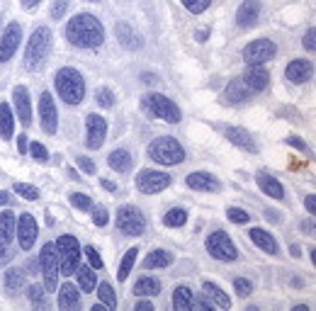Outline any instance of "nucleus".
I'll list each match as a JSON object with an SVG mask.
<instances>
[{
    "label": "nucleus",
    "instance_id": "1",
    "mask_svg": "<svg viewBox=\"0 0 316 311\" xmlns=\"http://www.w3.org/2000/svg\"><path fill=\"white\" fill-rule=\"evenodd\" d=\"M66 39L78 49H100L105 42V27L95 15L81 12L66 25Z\"/></svg>",
    "mask_w": 316,
    "mask_h": 311
},
{
    "label": "nucleus",
    "instance_id": "2",
    "mask_svg": "<svg viewBox=\"0 0 316 311\" xmlns=\"http://www.w3.org/2000/svg\"><path fill=\"white\" fill-rule=\"evenodd\" d=\"M54 49V34L49 27H37L32 32V37L25 49V68L27 71H42L47 66L49 56Z\"/></svg>",
    "mask_w": 316,
    "mask_h": 311
},
{
    "label": "nucleus",
    "instance_id": "3",
    "mask_svg": "<svg viewBox=\"0 0 316 311\" xmlns=\"http://www.w3.org/2000/svg\"><path fill=\"white\" fill-rule=\"evenodd\" d=\"M56 92L66 105H81L85 98V81L75 68L66 66L56 71Z\"/></svg>",
    "mask_w": 316,
    "mask_h": 311
},
{
    "label": "nucleus",
    "instance_id": "4",
    "mask_svg": "<svg viewBox=\"0 0 316 311\" xmlns=\"http://www.w3.org/2000/svg\"><path fill=\"white\" fill-rule=\"evenodd\" d=\"M146 151H149L151 161H156L158 165H180L185 161V148L180 146V141L173 137L153 139Z\"/></svg>",
    "mask_w": 316,
    "mask_h": 311
},
{
    "label": "nucleus",
    "instance_id": "5",
    "mask_svg": "<svg viewBox=\"0 0 316 311\" xmlns=\"http://www.w3.org/2000/svg\"><path fill=\"white\" fill-rule=\"evenodd\" d=\"M56 256H58V275L71 277L81 265V243L71 234H64L56 241Z\"/></svg>",
    "mask_w": 316,
    "mask_h": 311
},
{
    "label": "nucleus",
    "instance_id": "6",
    "mask_svg": "<svg viewBox=\"0 0 316 311\" xmlns=\"http://www.w3.org/2000/svg\"><path fill=\"white\" fill-rule=\"evenodd\" d=\"M141 105H144V110L146 112H151L153 117L163 119V122H168V124H177V122L183 119L180 107H177L170 98L161 95V92H149V95H144V98H141Z\"/></svg>",
    "mask_w": 316,
    "mask_h": 311
},
{
    "label": "nucleus",
    "instance_id": "7",
    "mask_svg": "<svg viewBox=\"0 0 316 311\" xmlns=\"http://www.w3.org/2000/svg\"><path fill=\"white\" fill-rule=\"evenodd\" d=\"M114 224L124 236H144V231H146V217L141 214L139 207H131V204H124L117 209Z\"/></svg>",
    "mask_w": 316,
    "mask_h": 311
},
{
    "label": "nucleus",
    "instance_id": "8",
    "mask_svg": "<svg viewBox=\"0 0 316 311\" xmlns=\"http://www.w3.org/2000/svg\"><path fill=\"white\" fill-rule=\"evenodd\" d=\"M205 246H207V250H209V256H212L214 260L233 263V260L239 258V248H236V243L229 238L226 231H214V234H209L207 241H205Z\"/></svg>",
    "mask_w": 316,
    "mask_h": 311
},
{
    "label": "nucleus",
    "instance_id": "9",
    "mask_svg": "<svg viewBox=\"0 0 316 311\" xmlns=\"http://www.w3.org/2000/svg\"><path fill=\"white\" fill-rule=\"evenodd\" d=\"M39 267L44 275V289L56 292L58 287V256H56V243H44L39 250Z\"/></svg>",
    "mask_w": 316,
    "mask_h": 311
},
{
    "label": "nucleus",
    "instance_id": "10",
    "mask_svg": "<svg viewBox=\"0 0 316 311\" xmlns=\"http://www.w3.org/2000/svg\"><path fill=\"white\" fill-rule=\"evenodd\" d=\"M275 54H278L275 42L265 37L253 39V42H248L243 46V61H246V66H265L270 59H275Z\"/></svg>",
    "mask_w": 316,
    "mask_h": 311
},
{
    "label": "nucleus",
    "instance_id": "11",
    "mask_svg": "<svg viewBox=\"0 0 316 311\" xmlns=\"http://www.w3.org/2000/svg\"><path fill=\"white\" fill-rule=\"evenodd\" d=\"M170 183H173V178L168 173H163V170H141L139 175H136V187H139V192L144 195H156V192H163V190H168L170 187Z\"/></svg>",
    "mask_w": 316,
    "mask_h": 311
},
{
    "label": "nucleus",
    "instance_id": "12",
    "mask_svg": "<svg viewBox=\"0 0 316 311\" xmlns=\"http://www.w3.org/2000/svg\"><path fill=\"white\" fill-rule=\"evenodd\" d=\"M105 137H107V122H105V117L90 112L85 117V146L97 151L105 144Z\"/></svg>",
    "mask_w": 316,
    "mask_h": 311
},
{
    "label": "nucleus",
    "instance_id": "13",
    "mask_svg": "<svg viewBox=\"0 0 316 311\" xmlns=\"http://www.w3.org/2000/svg\"><path fill=\"white\" fill-rule=\"evenodd\" d=\"M19 39H22V27L19 22H10L5 25L3 34H0V64H8L10 59L15 56L19 46Z\"/></svg>",
    "mask_w": 316,
    "mask_h": 311
},
{
    "label": "nucleus",
    "instance_id": "14",
    "mask_svg": "<svg viewBox=\"0 0 316 311\" xmlns=\"http://www.w3.org/2000/svg\"><path fill=\"white\" fill-rule=\"evenodd\" d=\"M15 236H17L19 241V248L22 250H29V248H34V241H37L39 236V224L37 219L32 217V214H19L17 219V226H15Z\"/></svg>",
    "mask_w": 316,
    "mask_h": 311
},
{
    "label": "nucleus",
    "instance_id": "15",
    "mask_svg": "<svg viewBox=\"0 0 316 311\" xmlns=\"http://www.w3.org/2000/svg\"><path fill=\"white\" fill-rule=\"evenodd\" d=\"M39 122H42V129L47 134H56V129H58V110H56L51 92L39 95Z\"/></svg>",
    "mask_w": 316,
    "mask_h": 311
},
{
    "label": "nucleus",
    "instance_id": "16",
    "mask_svg": "<svg viewBox=\"0 0 316 311\" xmlns=\"http://www.w3.org/2000/svg\"><path fill=\"white\" fill-rule=\"evenodd\" d=\"M15 214L12 211H0V258L5 260L10 256V243L15 241Z\"/></svg>",
    "mask_w": 316,
    "mask_h": 311
},
{
    "label": "nucleus",
    "instance_id": "17",
    "mask_svg": "<svg viewBox=\"0 0 316 311\" xmlns=\"http://www.w3.org/2000/svg\"><path fill=\"white\" fill-rule=\"evenodd\" d=\"M258 17H261V0H243L236 10V25L243 29L255 27Z\"/></svg>",
    "mask_w": 316,
    "mask_h": 311
},
{
    "label": "nucleus",
    "instance_id": "18",
    "mask_svg": "<svg viewBox=\"0 0 316 311\" xmlns=\"http://www.w3.org/2000/svg\"><path fill=\"white\" fill-rule=\"evenodd\" d=\"M12 98H15V112H17V119L22 122V127H29V124H32V100H29V90L25 88V85H15Z\"/></svg>",
    "mask_w": 316,
    "mask_h": 311
},
{
    "label": "nucleus",
    "instance_id": "19",
    "mask_svg": "<svg viewBox=\"0 0 316 311\" xmlns=\"http://www.w3.org/2000/svg\"><path fill=\"white\" fill-rule=\"evenodd\" d=\"M241 81L251 92H263L265 88H268L270 75H268V71H265L263 66H248V68H246V73L241 75Z\"/></svg>",
    "mask_w": 316,
    "mask_h": 311
},
{
    "label": "nucleus",
    "instance_id": "20",
    "mask_svg": "<svg viewBox=\"0 0 316 311\" xmlns=\"http://www.w3.org/2000/svg\"><path fill=\"white\" fill-rule=\"evenodd\" d=\"M314 73V66L309 64L307 59H294V61H289L287 68H285V75H287L289 83H294V85H302V83H307Z\"/></svg>",
    "mask_w": 316,
    "mask_h": 311
},
{
    "label": "nucleus",
    "instance_id": "21",
    "mask_svg": "<svg viewBox=\"0 0 316 311\" xmlns=\"http://www.w3.org/2000/svg\"><path fill=\"white\" fill-rule=\"evenodd\" d=\"M185 185L190 190H197V192H216L222 185L219 180L209 173H202V170H197V173H190L185 178Z\"/></svg>",
    "mask_w": 316,
    "mask_h": 311
},
{
    "label": "nucleus",
    "instance_id": "22",
    "mask_svg": "<svg viewBox=\"0 0 316 311\" xmlns=\"http://www.w3.org/2000/svg\"><path fill=\"white\" fill-rule=\"evenodd\" d=\"M226 139L231 141L233 146H239L241 151H248V153H258V144L253 141V137L241 127H226Z\"/></svg>",
    "mask_w": 316,
    "mask_h": 311
},
{
    "label": "nucleus",
    "instance_id": "23",
    "mask_svg": "<svg viewBox=\"0 0 316 311\" xmlns=\"http://www.w3.org/2000/svg\"><path fill=\"white\" fill-rule=\"evenodd\" d=\"M114 34H117V39H120V44L124 46V49H134V51H136V49L144 46V39L139 37V32L131 29V25H127V22H117Z\"/></svg>",
    "mask_w": 316,
    "mask_h": 311
},
{
    "label": "nucleus",
    "instance_id": "24",
    "mask_svg": "<svg viewBox=\"0 0 316 311\" xmlns=\"http://www.w3.org/2000/svg\"><path fill=\"white\" fill-rule=\"evenodd\" d=\"M134 163H136V158L127 148H117V151H112L107 156V165H110L112 170H117V173H129L131 168H134Z\"/></svg>",
    "mask_w": 316,
    "mask_h": 311
},
{
    "label": "nucleus",
    "instance_id": "25",
    "mask_svg": "<svg viewBox=\"0 0 316 311\" xmlns=\"http://www.w3.org/2000/svg\"><path fill=\"white\" fill-rule=\"evenodd\" d=\"M255 183H258V187H261L268 197H272V200H285V187H282V183H280L278 178H272V175H268V173H258L255 175Z\"/></svg>",
    "mask_w": 316,
    "mask_h": 311
},
{
    "label": "nucleus",
    "instance_id": "26",
    "mask_svg": "<svg viewBox=\"0 0 316 311\" xmlns=\"http://www.w3.org/2000/svg\"><path fill=\"white\" fill-rule=\"evenodd\" d=\"M224 98H226V102H229V105H243V102L251 98V90L243 85L241 78H233V81H229V85H226Z\"/></svg>",
    "mask_w": 316,
    "mask_h": 311
},
{
    "label": "nucleus",
    "instance_id": "27",
    "mask_svg": "<svg viewBox=\"0 0 316 311\" xmlns=\"http://www.w3.org/2000/svg\"><path fill=\"white\" fill-rule=\"evenodd\" d=\"M81 306V292H78V287L73 284H64L61 289H58V309L61 311H75Z\"/></svg>",
    "mask_w": 316,
    "mask_h": 311
},
{
    "label": "nucleus",
    "instance_id": "28",
    "mask_svg": "<svg viewBox=\"0 0 316 311\" xmlns=\"http://www.w3.org/2000/svg\"><path fill=\"white\" fill-rule=\"evenodd\" d=\"M251 241L261 248V250L270 253V256H278V253H280L278 241H275V238H272V234H268L265 229H251Z\"/></svg>",
    "mask_w": 316,
    "mask_h": 311
},
{
    "label": "nucleus",
    "instance_id": "29",
    "mask_svg": "<svg viewBox=\"0 0 316 311\" xmlns=\"http://www.w3.org/2000/svg\"><path fill=\"white\" fill-rule=\"evenodd\" d=\"M202 289H205L207 299H209V302H214L219 309H231V297L224 292L216 282H209V280H207V282L202 284Z\"/></svg>",
    "mask_w": 316,
    "mask_h": 311
},
{
    "label": "nucleus",
    "instance_id": "30",
    "mask_svg": "<svg viewBox=\"0 0 316 311\" xmlns=\"http://www.w3.org/2000/svg\"><path fill=\"white\" fill-rule=\"evenodd\" d=\"M134 294L136 297H156L161 294V280L158 277H151V275H144L134 282Z\"/></svg>",
    "mask_w": 316,
    "mask_h": 311
},
{
    "label": "nucleus",
    "instance_id": "31",
    "mask_svg": "<svg viewBox=\"0 0 316 311\" xmlns=\"http://www.w3.org/2000/svg\"><path fill=\"white\" fill-rule=\"evenodd\" d=\"M192 306H195V294H192V289L185 287V284L175 287V292H173V309L175 311H192Z\"/></svg>",
    "mask_w": 316,
    "mask_h": 311
},
{
    "label": "nucleus",
    "instance_id": "32",
    "mask_svg": "<svg viewBox=\"0 0 316 311\" xmlns=\"http://www.w3.org/2000/svg\"><path fill=\"white\" fill-rule=\"evenodd\" d=\"M15 134V117H12V110H10L8 102H0V137L10 141Z\"/></svg>",
    "mask_w": 316,
    "mask_h": 311
},
{
    "label": "nucleus",
    "instance_id": "33",
    "mask_svg": "<svg viewBox=\"0 0 316 311\" xmlns=\"http://www.w3.org/2000/svg\"><path fill=\"white\" fill-rule=\"evenodd\" d=\"M170 263H173V256H170L168 250H163V248H158V250H153V253L146 256L144 267H146V270H158V267H168Z\"/></svg>",
    "mask_w": 316,
    "mask_h": 311
},
{
    "label": "nucleus",
    "instance_id": "34",
    "mask_svg": "<svg viewBox=\"0 0 316 311\" xmlns=\"http://www.w3.org/2000/svg\"><path fill=\"white\" fill-rule=\"evenodd\" d=\"M75 275H78V287L83 289V292H95V287H97V277H95L93 267H81L78 265V270H75Z\"/></svg>",
    "mask_w": 316,
    "mask_h": 311
},
{
    "label": "nucleus",
    "instance_id": "35",
    "mask_svg": "<svg viewBox=\"0 0 316 311\" xmlns=\"http://www.w3.org/2000/svg\"><path fill=\"white\" fill-rule=\"evenodd\" d=\"M136 256H139V248H129V250L124 253L122 265H120V273H117V280H120V282H127V280H129L131 267H134V263H136Z\"/></svg>",
    "mask_w": 316,
    "mask_h": 311
},
{
    "label": "nucleus",
    "instance_id": "36",
    "mask_svg": "<svg viewBox=\"0 0 316 311\" xmlns=\"http://www.w3.org/2000/svg\"><path fill=\"white\" fill-rule=\"evenodd\" d=\"M5 287H8L10 292H19L25 287V273H22V267H8V273H5Z\"/></svg>",
    "mask_w": 316,
    "mask_h": 311
},
{
    "label": "nucleus",
    "instance_id": "37",
    "mask_svg": "<svg viewBox=\"0 0 316 311\" xmlns=\"http://www.w3.org/2000/svg\"><path fill=\"white\" fill-rule=\"evenodd\" d=\"M187 221V211L183 207H173V209H168V214L163 217V224L170 226V229H177V226H185Z\"/></svg>",
    "mask_w": 316,
    "mask_h": 311
},
{
    "label": "nucleus",
    "instance_id": "38",
    "mask_svg": "<svg viewBox=\"0 0 316 311\" xmlns=\"http://www.w3.org/2000/svg\"><path fill=\"white\" fill-rule=\"evenodd\" d=\"M95 289H97V297H100L103 306H107V309H114V306H117V294H114V289H112L110 282L97 284Z\"/></svg>",
    "mask_w": 316,
    "mask_h": 311
},
{
    "label": "nucleus",
    "instance_id": "39",
    "mask_svg": "<svg viewBox=\"0 0 316 311\" xmlns=\"http://www.w3.org/2000/svg\"><path fill=\"white\" fill-rule=\"evenodd\" d=\"M15 195H19V197H25V200H39V190L34 187V185H27V183H15Z\"/></svg>",
    "mask_w": 316,
    "mask_h": 311
},
{
    "label": "nucleus",
    "instance_id": "40",
    "mask_svg": "<svg viewBox=\"0 0 316 311\" xmlns=\"http://www.w3.org/2000/svg\"><path fill=\"white\" fill-rule=\"evenodd\" d=\"M226 217H229V221H233V224H248V221H251V214L246 209H241V207H229V209H226Z\"/></svg>",
    "mask_w": 316,
    "mask_h": 311
},
{
    "label": "nucleus",
    "instance_id": "41",
    "mask_svg": "<svg viewBox=\"0 0 316 311\" xmlns=\"http://www.w3.org/2000/svg\"><path fill=\"white\" fill-rule=\"evenodd\" d=\"M29 153H32V158H34L37 163H49V151H47V146H42L39 141H32V144H29Z\"/></svg>",
    "mask_w": 316,
    "mask_h": 311
},
{
    "label": "nucleus",
    "instance_id": "42",
    "mask_svg": "<svg viewBox=\"0 0 316 311\" xmlns=\"http://www.w3.org/2000/svg\"><path fill=\"white\" fill-rule=\"evenodd\" d=\"M71 204H73L75 209L90 211V207H93V200H90V197H88L85 192H73V195H71Z\"/></svg>",
    "mask_w": 316,
    "mask_h": 311
},
{
    "label": "nucleus",
    "instance_id": "43",
    "mask_svg": "<svg viewBox=\"0 0 316 311\" xmlns=\"http://www.w3.org/2000/svg\"><path fill=\"white\" fill-rule=\"evenodd\" d=\"M27 299L32 304H37V306H44V287H42V284H29Z\"/></svg>",
    "mask_w": 316,
    "mask_h": 311
},
{
    "label": "nucleus",
    "instance_id": "44",
    "mask_svg": "<svg viewBox=\"0 0 316 311\" xmlns=\"http://www.w3.org/2000/svg\"><path fill=\"white\" fill-rule=\"evenodd\" d=\"M90 211H93V224H95V226H107L110 214H107V209H105L103 204H95V207H90Z\"/></svg>",
    "mask_w": 316,
    "mask_h": 311
},
{
    "label": "nucleus",
    "instance_id": "45",
    "mask_svg": "<svg viewBox=\"0 0 316 311\" xmlns=\"http://www.w3.org/2000/svg\"><path fill=\"white\" fill-rule=\"evenodd\" d=\"M183 5H185L192 15H202V12L212 5V0H183Z\"/></svg>",
    "mask_w": 316,
    "mask_h": 311
},
{
    "label": "nucleus",
    "instance_id": "46",
    "mask_svg": "<svg viewBox=\"0 0 316 311\" xmlns=\"http://www.w3.org/2000/svg\"><path fill=\"white\" fill-rule=\"evenodd\" d=\"M233 289H236L239 297H248V294L253 292V284L248 277H236V280H233Z\"/></svg>",
    "mask_w": 316,
    "mask_h": 311
},
{
    "label": "nucleus",
    "instance_id": "47",
    "mask_svg": "<svg viewBox=\"0 0 316 311\" xmlns=\"http://www.w3.org/2000/svg\"><path fill=\"white\" fill-rule=\"evenodd\" d=\"M83 253L88 256V263H90V267H93V270H100V267H103V258H100V253H97V248L85 246Z\"/></svg>",
    "mask_w": 316,
    "mask_h": 311
},
{
    "label": "nucleus",
    "instance_id": "48",
    "mask_svg": "<svg viewBox=\"0 0 316 311\" xmlns=\"http://www.w3.org/2000/svg\"><path fill=\"white\" fill-rule=\"evenodd\" d=\"M97 102H100V107H112L114 105V92L110 88H100L97 90Z\"/></svg>",
    "mask_w": 316,
    "mask_h": 311
},
{
    "label": "nucleus",
    "instance_id": "49",
    "mask_svg": "<svg viewBox=\"0 0 316 311\" xmlns=\"http://www.w3.org/2000/svg\"><path fill=\"white\" fill-rule=\"evenodd\" d=\"M66 10H68V0H54V5H51V20H61L66 15Z\"/></svg>",
    "mask_w": 316,
    "mask_h": 311
},
{
    "label": "nucleus",
    "instance_id": "50",
    "mask_svg": "<svg viewBox=\"0 0 316 311\" xmlns=\"http://www.w3.org/2000/svg\"><path fill=\"white\" fill-rule=\"evenodd\" d=\"M75 161H78V165H81V168H83V170H85L88 175H93L95 170H97V168H95V161H90L88 156H78Z\"/></svg>",
    "mask_w": 316,
    "mask_h": 311
},
{
    "label": "nucleus",
    "instance_id": "51",
    "mask_svg": "<svg viewBox=\"0 0 316 311\" xmlns=\"http://www.w3.org/2000/svg\"><path fill=\"white\" fill-rule=\"evenodd\" d=\"M314 37H316V29L309 27L307 34H304V39H302V44H304V49H307V51H314Z\"/></svg>",
    "mask_w": 316,
    "mask_h": 311
},
{
    "label": "nucleus",
    "instance_id": "52",
    "mask_svg": "<svg viewBox=\"0 0 316 311\" xmlns=\"http://www.w3.org/2000/svg\"><path fill=\"white\" fill-rule=\"evenodd\" d=\"M285 144H289V146L299 148V151H304V153L309 151V146H307V144H304V141H302L299 137H287V139H285Z\"/></svg>",
    "mask_w": 316,
    "mask_h": 311
},
{
    "label": "nucleus",
    "instance_id": "53",
    "mask_svg": "<svg viewBox=\"0 0 316 311\" xmlns=\"http://www.w3.org/2000/svg\"><path fill=\"white\" fill-rule=\"evenodd\" d=\"M304 207H307L309 214H314V211H316V200H314V195H307V197H304Z\"/></svg>",
    "mask_w": 316,
    "mask_h": 311
},
{
    "label": "nucleus",
    "instance_id": "54",
    "mask_svg": "<svg viewBox=\"0 0 316 311\" xmlns=\"http://www.w3.org/2000/svg\"><path fill=\"white\" fill-rule=\"evenodd\" d=\"M17 148H19V153L27 151V134H19L17 137Z\"/></svg>",
    "mask_w": 316,
    "mask_h": 311
},
{
    "label": "nucleus",
    "instance_id": "55",
    "mask_svg": "<svg viewBox=\"0 0 316 311\" xmlns=\"http://www.w3.org/2000/svg\"><path fill=\"white\" fill-rule=\"evenodd\" d=\"M39 3H42V0H19V5H22V8H25V10H32V8H37Z\"/></svg>",
    "mask_w": 316,
    "mask_h": 311
},
{
    "label": "nucleus",
    "instance_id": "56",
    "mask_svg": "<svg viewBox=\"0 0 316 311\" xmlns=\"http://www.w3.org/2000/svg\"><path fill=\"white\" fill-rule=\"evenodd\" d=\"M136 311H153V304L151 302H136V306H134Z\"/></svg>",
    "mask_w": 316,
    "mask_h": 311
},
{
    "label": "nucleus",
    "instance_id": "57",
    "mask_svg": "<svg viewBox=\"0 0 316 311\" xmlns=\"http://www.w3.org/2000/svg\"><path fill=\"white\" fill-rule=\"evenodd\" d=\"M100 185H103V187L107 190V192H114V190H117V183H112V180H103Z\"/></svg>",
    "mask_w": 316,
    "mask_h": 311
},
{
    "label": "nucleus",
    "instance_id": "58",
    "mask_svg": "<svg viewBox=\"0 0 316 311\" xmlns=\"http://www.w3.org/2000/svg\"><path fill=\"white\" fill-rule=\"evenodd\" d=\"M8 202H10V195H8V192H3V190H0V207H5Z\"/></svg>",
    "mask_w": 316,
    "mask_h": 311
},
{
    "label": "nucleus",
    "instance_id": "59",
    "mask_svg": "<svg viewBox=\"0 0 316 311\" xmlns=\"http://www.w3.org/2000/svg\"><path fill=\"white\" fill-rule=\"evenodd\" d=\"M265 217H270V219H272V221H280V211L270 209V211H265Z\"/></svg>",
    "mask_w": 316,
    "mask_h": 311
},
{
    "label": "nucleus",
    "instance_id": "60",
    "mask_svg": "<svg viewBox=\"0 0 316 311\" xmlns=\"http://www.w3.org/2000/svg\"><path fill=\"white\" fill-rule=\"evenodd\" d=\"M207 39V29H200V32H197V42H205Z\"/></svg>",
    "mask_w": 316,
    "mask_h": 311
},
{
    "label": "nucleus",
    "instance_id": "61",
    "mask_svg": "<svg viewBox=\"0 0 316 311\" xmlns=\"http://www.w3.org/2000/svg\"><path fill=\"white\" fill-rule=\"evenodd\" d=\"M141 81H144V83H156V78H153V75H149V73H144V75H141Z\"/></svg>",
    "mask_w": 316,
    "mask_h": 311
},
{
    "label": "nucleus",
    "instance_id": "62",
    "mask_svg": "<svg viewBox=\"0 0 316 311\" xmlns=\"http://www.w3.org/2000/svg\"><path fill=\"white\" fill-rule=\"evenodd\" d=\"M292 256L299 258V256H302V248H299V246H292Z\"/></svg>",
    "mask_w": 316,
    "mask_h": 311
},
{
    "label": "nucleus",
    "instance_id": "63",
    "mask_svg": "<svg viewBox=\"0 0 316 311\" xmlns=\"http://www.w3.org/2000/svg\"><path fill=\"white\" fill-rule=\"evenodd\" d=\"M93 3H100V0H93Z\"/></svg>",
    "mask_w": 316,
    "mask_h": 311
}]
</instances>
